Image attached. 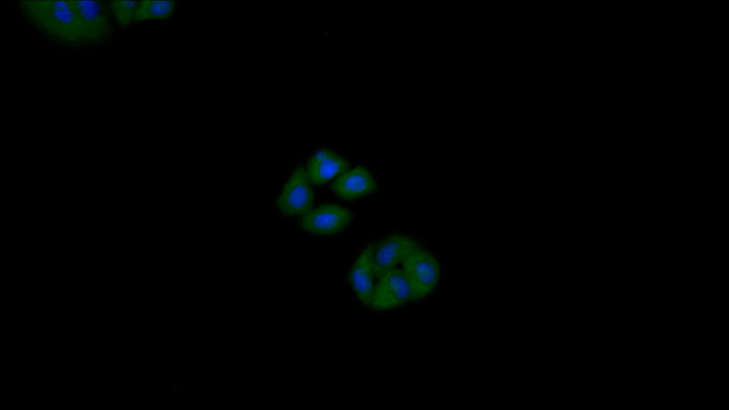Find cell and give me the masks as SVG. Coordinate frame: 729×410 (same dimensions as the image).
I'll return each instance as SVG.
<instances>
[{
  "instance_id": "cell-5",
  "label": "cell",
  "mask_w": 729,
  "mask_h": 410,
  "mask_svg": "<svg viewBox=\"0 0 729 410\" xmlns=\"http://www.w3.org/2000/svg\"><path fill=\"white\" fill-rule=\"evenodd\" d=\"M276 204L285 215H305L313 209V191L305 169L298 166L278 196Z\"/></svg>"
},
{
  "instance_id": "cell-8",
  "label": "cell",
  "mask_w": 729,
  "mask_h": 410,
  "mask_svg": "<svg viewBox=\"0 0 729 410\" xmlns=\"http://www.w3.org/2000/svg\"><path fill=\"white\" fill-rule=\"evenodd\" d=\"M330 187L340 198L352 200L374 191L377 182L369 169L359 165L339 175Z\"/></svg>"
},
{
  "instance_id": "cell-1",
  "label": "cell",
  "mask_w": 729,
  "mask_h": 410,
  "mask_svg": "<svg viewBox=\"0 0 729 410\" xmlns=\"http://www.w3.org/2000/svg\"><path fill=\"white\" fill-rule=\"evenodd\" d=\"M18 7L28 25L51 42L68 48L90 46L69 1H23Z\"/></svg>"
},
{
  "instance_id": "cell-6",
  "label": "cell",
  "mask_w": 729,
  "mask_h": 410,
  "mask_svg": "<svg viewBox=\"0 0 729 410\" xmlns=\"http://www.w3.org/2000/svg\"><path fill=\"white\" fill-rule=\"evenodd\" d=\"M419 248L411 237L401 233L389 235L372 243L370 258L374 276L379 278L394 268Z\"/></svg>"
},
{
  "instance_id": "cell-2",
  "label": "cell",
  "mask_w": 729,
  "mask_h": 410,
  "mask_svg": "<svg viewBox=\"0 0 729 410\" xmlns=\"http://www.w3.org/2000/svg\"><path fill=\"white\" fill-rule=\"evenodd\" d=\"M402 270L409 282L414 300L431 294L439 282L440 266L438 261L421 248L411 252L402 261Z\"/></svg>"
},
{
  "instance_id": "cell-13",
  "label": "cell",
  "mask_w": 729,
  "mask_h": 410,
  "mask_svg": "<svg viewBox=\"0 0 729 410\" xmlns=\"http://www.w3.org/2000/svg\"><path fill=\"white\" fill-rule=\"evenodd\" d=\"M182 387L177 384H173L169 387V391L172 394H178L181 392Z\"/></svg>"
},
{
  "instance_id": "cell-9",
  "label": "cell",
  "mask_w": 729,
  "mask_h": 410,
  "mask_svg": "<svg viewBox=\"0 0 729 410\" xmlns=\"http://www.w3.org/2000/svg\"><path fill=\"white\" fill-rule=\"evenodd\" d=\"M349 169L347 162L334 151L322 148L310 157L306 173L310 184H323Z\"/></svg>"
},
{
  "instance_id": "cell-3",
  "label": "cell",
  "mask_w": 729,
  "mask_h": 410,
  "mask_svg": "<svg viewBox=\"0 0 729 410\" xmlns=\"http://www.w3.org/2000/svg\"><path fill=\"white\" fill-rule=\"evenodd\" d=\"M83 26L90 46L101 45L113 33L109 2L99 1H69Z\"/></svg>"
},
{
  "instance_id": "cell-7",
  "label": "cell",
  "mask_w": 729,
  "mask_h": 410,
  "mask_svg": "<svg viewBox=\"0 0 729 410\" xmlns=\"http://www.w3.org/2000/svg\"><path fill=\"white\" fill-rule=\"evenodd\" d=\"M352 214L337 204H325L303 215L301 226L318 235H330L342 231L351 222Z\"/></svg>"
},
{
  "instance_id": "cell-4",
  "label": "cell",
  "mask_w": 729,
  "mask_h": 410,
  "mask_svg": "<svg viewBox=\"0 0 729 410\" xmlns=\"http://www.w3.org/2000/svg\"><path fill=\"white\" fill-rule=\"evenodd\" d=\"M377 278L369 304L374 310H390L414 300L411 285L402 269L394 268Z\"/></svg>"
},
{
  "instance_id": "cell-10",
  "label": "cell",
  "mask_w": 729,
  "mask_h": 410,
  "mask_svg": "<svg viewBox=\"0 0 729 410\" xmlns=\"http://www.w3.org/2000/svg\"><path fill=\"white\" fill-rule=\"evenodd\" d=\"M372 243L368 244L360 253L349 272V280L357 298L364 305H369L374 285L371 263Z\"/></svg>"
},
{
  "instance_id": "cell-12",
  "label": "cell",
  "mask_w": 729,
  "mask_h": 410,
  "mask_svg": "<svg viewBox=\"0 0 729 410\" xmlns=\"http://www.w3.org/2000/svg\"><path fill=\"white\" fill-rule=\"evenodd\" d=\"M137 5V1H112L109 2L110 12L122 26H126L132 21Z\"/></svg>"
},
{
  "instance_id": "cell-11",
  "label": "cell",
  "mask_w": 729,
  "mask_h": 410,
  "mask_svg": "<svg viewBox=\"0 0 729 410\" xmlns=\"http://www.w3.org/2000/svg\"><path fill=\"white\" fill-rule=\"evenodd\" d=\"M174 1H140L132 21L167 20L176 10Z\"/></svg>"
}]
</instances>
